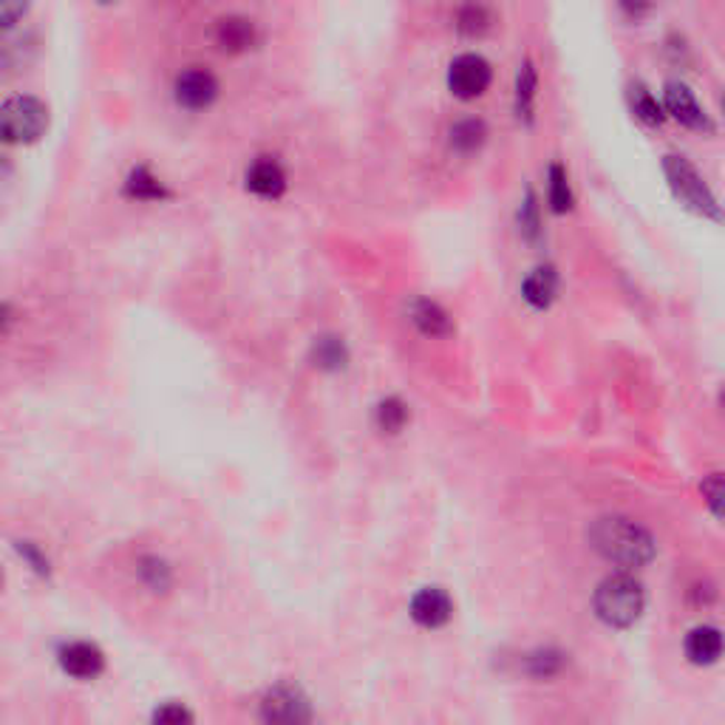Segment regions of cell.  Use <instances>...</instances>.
<instances>
[{
  "label": "cell",
  "instance_id": "obj_1",
  "mask_svg": "<svg viewBox=\"0 0 725 725\" xmlns=\"http://www.w3.org/2000/svg\"><path fill=\"white\" fill-rule=\"evenodd\" d=\"M589 542L600 556L620 569L646 567L657 556V544L649 530L624 516H604L589 530Z\"/></svg>",
  "mask_w": 725,
  "mask_h": 725
},
{
  "label": "cell",
  "instance_id": "obj_2",
  "mask_svg": "<svg viewBox=\"0 0 725 725\" xmlns=\"http://www.w3.org/2000/svg\"><path fill=\"white\" fill-rule=\"evenodd\" d=\"M661 170H663V179H666V188H669V193L675 196V201L686 210V213L723 225L725 221L723 205H719L717 193L712 190L706 176L694 168L692 159L683 157V153H666L661 162Z\"/></svg>",
  "mask_w": 725,
  "mask_h": 725
},
{
  "label": "cell",
  "instance_id": "obj_3",
  "mask_svg": "<svg viewBox=\"0 0 725 725\" xmlns=\"http://www.w3.org/2000/svg\"><path fill=\"white\" fill-rule=\"evenodd\" d=\"M595 615L613 629H629L632 624H638L644 615L646 595L644 587L629 573H615V576L604 578L593 595Z\"/></svg>",
  "mask_w": 725,
  "mask_h": 725
},
{
  "label": "cell",
  "instance_id": "obj_4",
  "mask_svg": "<svg viewBox=\"0 0 725 725\" xmlns=\"http://www.w3.org/2000/svg\"><path fill=\"white\" fill-rule=\"evenodd\" d=\"M49 131V108L43 100L18 95L0 108V133L9 145H32Z\"/></svg>",
  "mask_w": 725,
  "mask_h": 725
},
{
  "label": "cell",
  "instance_id": "obj_5",
  "mask_svg": "<svg viewBox=\"0 0 725 725\" xmlns=\"http://www.w3.org/2000/svg\"><path fill=\"white\" fill-rule=\"evenodd\" d=\"M445 82H448V91L457 97V100H479V97L488 95V88L494 86V66H490L488 57H481L479 51H463V54L450 60Z\"/></svg>",
  "mask_w": 725,
  "mask_h": 725
},
{
  "label": "cell",
  "instance_id": "obj_6",
  "mask_svg": "<svg viewBox=\"0 0 725 725\" xmlns=\"http://www.w3.org/2000/svg\"><path fill=\"white\" fill-rule=\"evenodd\" d=\"M663 108L669 113V119H675L677 126H683L686 131L694 133H712L714 122L706 113V108L701 106L697 95L692 91V86H686L683 80H666L663 86Z\"/></svg>",
  "mask_w": 725,
  "mask_h": 725
},
{
  "label": "cell",
  "instance_id": "obj_7",
  "mask_svg": "<svg viewBox=\"0 0 725 725\" xmlns=\"http://www.w3.org/2000/svg\"><path fill=\"white\" fill-rule=\"evenodd\" d=\"M219 80L213 71L193 66V69L181 71L173 82V100L176 106H181L185 111H205L219 100Z\"/></svg>",
  "mask_w": 725,
  "mask_h": 725
},
{
  "label": "cell",
  "instance_id": "obj_8",
  "mask_svg": "<svg viewBox=\"0 0 725 725\" xmlns=\"http://www.w3.org/2000/svg\"><path fill=\"white\" fill-rule=\"evenodd\" d=\"M245 185L258 199H281L287 193V170L276 157L252 159L245 173Z\"/></svg>",
  "mask_w": 725,
  "mask_h": 725
},
{
  "label": "cell",
  "instance_id": "obj_9",
  "mask_svg": "<svg viewBox=\"0 0 725 725\" xmlns=\"http://www.w3.org/2000/svg\"><path fill=\"white\" fill-rule=\"evenodd\" d=\"M213 40L225 54H245L258 43V26L245 14H227L216 23Z\"/></svg>",
  "mask_w": 725,
  "mask_h": 725
},
{
  "label": "cell",
  "instance_id": "obj_10",
  "mask_svg": "<svg viewBox=\"0 0 725 725\" xmlns=\"http://www.w3.org/2000/svg\"><path fill=\"white\" fill-rule=\"evenodd\" d=\"M683 652H686V661L694 663V666H714L725 655V635L717 626H694L683 640Z\"/></svg>",
  "mask_w": 725,
  "mask_h": 725
},
{
  "label": "cell",
  "instance_id": "obj_11",
  "mask_svg": "<svg viewBox=\"0 0 725 725\" xmlns=\"http://www.w3.org/2000/svg\"><path fill=\"white\" fill-rule=\"evenodd\" d=\"M558 272L556 267H550V264H538V267H533L530 272L525 276V281H522V298H525V304L530 309H536V312H544V309L553 307V300L558 298Z\"/></svg>",
  "mask_w": 725,
  "mask_h": 725
},
{
  "label": "cell",
  "instance_id": "obj_12",
  "mask_svg": "<svg viewBox=\"0 0 725 725\" xmlns=\"http://www.w3.org/2000/svg\"><path fill=\"white\" fill-rule=\"evenodd\" d=\"M450 615H454V604L445 589L426 587L411 598V618L426 629H439L448 624Z\"/></svg>",
  "mask_w": 725,
  "mask_h": 725
},
{
  "label": "cell",
  "instance_id": "obj_13",
  "mask_svg": "<svg viewBox=\"0 0 725 725\" xmlns=\"http://www.w3.org/2000/svg\"><path fill=\"white\" fill-rule=\"evenodd\" d=\"M536 100H538V69L530 57H525L516 71V86H513V111L522 126H533L536 119Z\"/></svg>",
  "mask_w": 725,
  "mask_h": 725
},
{
  "label": "cell",
  "instance_id": "obj_14",
  "mask_svg": "<svg viewBox=\"0 0 725 725\" xmlns=\"http://www.w3.org/2000/svg\"><path fill=\"white\" fill-rule=\"evenodd\" d=\"M496 14L485 0H459V7L454 9V29L459 38L479 40L494 29Z\"/></svg>",
  "mask_w": 725,
  "mask_h": 725
},
{
  "label": "cell",
  "instance_id": "obj_15",
  "mask_svg": "<svg viewBox=\"0 0 725 725\" xmlns=\"http://www.w3.org/2000/svg\"><path fill=\"white\" fill-rule=\"evenodd\" d=\"M408 318L417 326L419 335H426V338H448L450 331H454L450 315L431 298H414L408 304Z\"/></svg>",
  "mask_w": 725,
  "mask_h": 725
},
{
  "label": "cell",
  "instance_id": "obj_16",
  "mask_svg": "<svg viewBox=\"0 0 725 725\" xmlns=\"http://www.w3.org/2000/svg\"><path fill=\"white\" fill-rule=\"evenodd\" d=\"M264 717L272 719V723H304V719H309V703L295 688L281 686L267 694Z\"/></svg>",
  "mask_w": 725,
  "mask_h": 725
},
{
  "label": "cell",
  "instance_id": "obj_17",
  "mask_svg": "<svg viewBox=\"0 0 725 725\" xmlns=\"http://www.w3.org/2000/svg\"><path fill=\"white\" fill-rule=\"evenodd\" d=\"M60 666L77 681H91L106 669V657L91 644H71L60 652Z\"/></svg>",
  "mask_w": 725,
  "mask_h": 725
},
{
  "label": "cell",
  "instance_id": "obj_18",
  "mask_svg": "<svg viewBox=\"0 0 725 725\" xmlns=\"http://www.w3.org/2000/svg\"><path fill=\"white\" fill-rule=\"evenodd\" d=\"M488 137H490V131H488V126H485V119L465 117L450 126L448 145L454 153H459V157H474V153H479V150L485 148Z\"/></svg>",
  "mask_w": 725,
  "mask_h": 725
},
{
  "label": "cell",
  "instance_id": "obj_19",
  "mask_svg": "<svg viewBox=\"0 0 725 725\" xmlns=\"http://www.w3.org/2000/svg\"><path fill=\"white\" fill-rule=\"evenodd\" d=\"M626 100H629V111L635 113V119H640L644 126L661 128L663 122L669 119V113L663 108V100H657L644 82H632V86L626 88Z\"/></svg>",
  "mask_w": 725,
  "mask_h": 725
},
{
  "label": "cell",
  "instance_id": "obj_20",
  "mask_svg": "<svg viewBox=\"0 0 725 725\" xmlns=\"http://www.w3.org/2000/svg\"><path fill=\"white\" fill-rule=\"evenodd\" d=\"M126 196L133 201H165L170 199V190L165 188V181L159 176H153V170L139 165L128 173Z\"/></svg>",
  "mask_w": 725,
  "mask_h": 725
},
{
  "label": "cell",
  "instance_id": "obj_21",
  "mask_svg": "<svg viewBox=\"0 0 725 725\" xmlns=\"http://www.w3.org/2000/svg\"><path fill=\"white\" fill-rule=\"evenodd\" d=\"M547 205L556 216L569 213L576 207V193H573V185H569L567 168L558 162H553L550 170H547Z\"/></svg>",
  "mask_w": 725,
  "mask_h": 725
},
{
  "label": "cell",
  "instance_id": "obj_22",
  "mask_svg": "<svg viewBox=\"0 0 725 725\" xmlns=\"http://www.w3.org/2000/svg\"><path fill=\"white\" fill-rule=\"evenodd\" d=\"M519 232L527 238V241H530V245L542 241V236H544L542 205H538V196L533 193V190H527L525 199H522V205H519Z\"/></svg>",
  "mask_w": 725,
  "mask_h": 725
},
{
  "label": "cell",
  "instance_id": "obj_23",
  "mask_svg": "<svg viewBox=\"0 0 725 725\" xmlns=\"http://www.w3.org/2000/svg\"><path fill=\"white\" fill-rule=\"evenodd\" d=\"M312 357H315V366H320V369L326 371H338L346 366V346L344 340L338 338H320L318 344H315L312 349Z\"/></svg>",
  "mask_w": 725,
  "mask_h": 725
},
{
  "label": "cell",
  "instance_id": "obj_24",
  "mask_svg": "<svg viewBox=\"0 0 725 725\" xmlns=\"http://www.w3.org/2000/svg\"><path fill=\"white\" fill-rule=\"evenodd\" d=\"M701 494L714 519L725 525V474H708L701 481Z\"/></svg>",
  "mask_w": 725,
  "mask_h": 725
},
{
  "label": "cell",
  "instance_id": "obj_25",
  "mask_svg": "<svg viewBox=\"0 0 725 725\" xmlns=\"http://www.w3.org/2000/svg\"><path fill=\"white\" fill-rule=\"evenodd\" d=\"M562 666H564V655L556 649L533 652V655L527 657V672H530L533 677H538V681L556 677L558 672H562Z\"/></svg>",
  "mask_w": 725,
  "mask_h": 725
},
{
  "label": "cell",
  "instance_id": "obj_26",
  "mask_svg": "<svg viewBox=\"0 0 725 725\" xmlns=\"http://www.w3.org/2000/svg\"><path fill=\"white\" fill-rule=\"evenodd\" d=\"M406 419H408V408L403 406L397 397L380 403V408H377V423H380L383 431H388V434L400 431V428L406 426Z\"/></svg>",
  "mask_w": 725,
  "mask_h": 725
},
{
  "label": "cell",
  "instance_id": "obj_27",
  "mask_svg": "<svg viewBox=\"0 0 725 725\" xmlns=\"http://www.w3.org/2000/svg\"><path fill=\"white\" fill-rule=\"evenodd\" d=\"M29 9H32V0H0V23H3V29L7 32L14 29L29 14Z\"/></svg>",
  "mask_w": 725,
  "mask_h": 725
},
{
  "label": "cell",
  "instance_id": "obj_28",
  "mask_svg": "<svg viewBox=\"0 0 725 725\" xmlns=\"http://www.w3.org/2000/svg\"><path fill=\"white\" fill-rule=\"evenodd\" d=\"M615 3H618V12L632 23H640L655 12V0H615Z\"/></svg>",
  "mask_w": 725,
  "mask_h": 725
},
{
  "label": "cell",
  "instance_id": "obj_29",
  "mask_svg": "<svg viewBox=\"0 0 725 725\" xmlns=\"http://www.w3.org/2000/svg\"><path fill=\"white\" fill-rule=\"evenodd\" d=\"M142 576H145V582H148L153 589H165L170 584L168 567H165L162 562H157V558H145V562H142Z\"/></svg>",
  "mask_w": 725,
  "mask_h": 725
},
{
  "label": "cell",
  "instance_id": "obj_30",
  "mask_svg": "<svg viewBox=\"0 0 725 725\" xmlns=\"http://www.w3.org/2000/svg\"><path fill=\"white\" fill-rule=\"evenodd\" d=\"M181 719H190V714L181 706H168L157 712V723H181Z\"/></svg>",
  "mask_w": 725,
  "mask_h": 725
},
{
  "label": "cell",
  "instance_id": "obj_31",
  "mask_svg": "<svg viewBox=\"0 0 725 725\" xmlns=\"http://www.w3.org/2000/svg\"><path fill=\"white\" fill-rule=\"evenodd\" d=\"M117 0H100V7H113Z\"/></svg>",
  "mask_w": 725,
  "mask_h": 725
},
{
  "label": "cell",
  "instance_id": "obj_32",
  "mask_svg": "<svg viewBox=\"0 0 725 725\" xmlns=\"http://www.w3.org/2000/svg\"><path fill=\"white\" fill-rule=\"evenodd\" d=\"M723 408H725V388H723Z\"/></svg>",
  "mask_w": 725,
  "mask_h": 725
},
{
  "label": "cell",
  "instance_id": "obj_33",
  "mask_svg": "<svg viewBox=\"0 0 725 725\" xmlns=\"http://www.w3.org/2000/svg\"><path fill=\"white\" fill-rule=\"evenodd\" d=\"M723 108H725V97H723Z\"/></svg>",
  "mask_w": 725,
  "mask_h": 725
}]
</instances>
